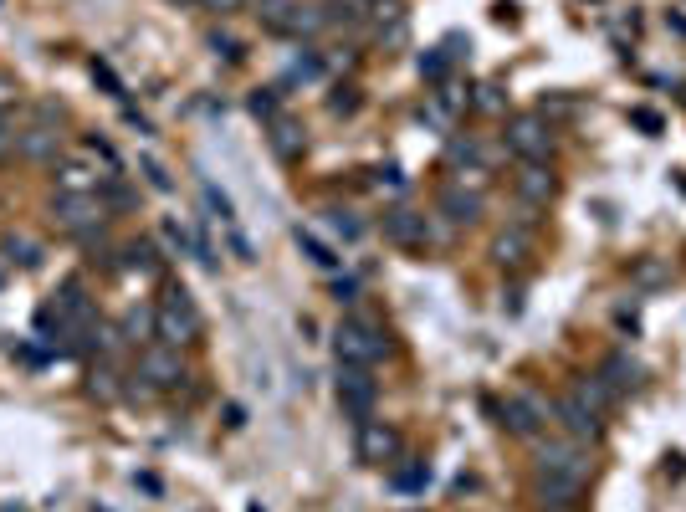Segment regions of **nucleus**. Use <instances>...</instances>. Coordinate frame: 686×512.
Masks as SVG:
<instances>
[{
  "label": "nucleus",
  "mask_w": 686,
  "mask_h": 512,
  "mask_svg": "<svg viewBox=\"0 0 686 512\" xmlns=\"http://www.w3.org/2000/svg\"><path fill=\"white\" fill-rule=\"evenodd\" d=\"M605 379H610V390L620 395V390H630V384H635V364H625V359H610V364H605Z\"/></svg>",
  "instance_id": "5701e85b"
},
{
  "label": "nucleus",
  "mask_w": 686,
  "mask_h": 512,
  "mask_svg": "<svg viewBox=\"0 0 686 512\" xmlns=\"http://www.w3.org/2000/svg\"><path fill=\"white\" fill-rule=\"evenodd\" d=\"M559 420H564L569 441H594V436H599V410H594V405H584L574 390L559 400Z\"/></svg>",
  "instance_id": "9d476101"
},
{
  "label": "nucleus",
  "mask_w": 686,
  "mask_h": 512,
  "mask_svg": "<svg viewBox=\"0 0 686 512\" xmlns=\"http://www.w3.org/2000/svg\"><path fill=\"white\" fill-rule=\"evenodd\" d=\"M328 226H333L343 241H359V236H364V226H359L354 210H328Z\"/></svg>",
  "instance_id": "412c9836"
},
{
  "label": "nucleus",
  "mask_w": 686,
  "mask_h": 512,
  "mask_svg": "<svg viewBox=\"0 0 686 512\" xmlns=\"http://www.w3.org/2000/svg\"><path fill=\"white\" fill-rule=\"evenodd\" d=\"M420 72H425V77H441V72H446V57H441V52H436V57H420Z\"/></svg>",
  "instance_id": "2f4dec72"
},
{
  "label": "nucleus",
  "mask_w": 686,
  "mask_h": 512,
  "mask_svg": "<svg viewBox=\"0 0 686 512\" xmlns=\"http://www.w3.org/2000/svg\"><path fill=\"white\" fill-rule=\"evenodd\" d=\"M543 420H548V405H543L538 395H512V400L502 405V425H507L512 436H538Z\"/></svg>",
  "instance_id": "6e6552de"
},
{
  "label": "nucleus",
  "mask_w": 686,
  "mask_h": 512,
  "mask_svg": "<svg viewBox=\"0 0 686 512\" xmlns=\"http://www.w3.org/2000/svg\"><path fill=\"white\" fill-rule=\"evenodd\" d=\"M523 251H528V236H523V231L497 236V262H523Z\"/></svg>",
  "instance_id": "4be33fe9"
},
{
  "label": "nucleus",
  "mask_w": 686,
  "mask_h": 512,
  "mask_svg": "<svg viewBox=\"0 0 686 512\" xmlns=\"http://www.w3.org/2000/svg\"><path fill=\"white\" fill-rule=\"evenodd\" d=\"M154 338L169 349H185L200 338V308H195V297L185 287H169L159 297V308H154Z\"/></svg>",
  "instance_id": "f257e3e1"
},
{
  "label": "nucleus",
  "mask_w": 686,
  "mask_h": 512,
  "mask_svg": "<svg viewBox=\"0 0 686 512\" xmlns=\"http://www.w3.org/2000/svg\"><path fill=\"white\" fill-rule=\"evenodd\" d=\"M292 11H297L292 0H262V11H256V16H262L267 31H287V16H292Z\"/></svg>",
  "instance_id": "a211bd4d"
},
{
  "label": "nucleus",
  "mask_w": 686,
  "mask_h": 512,
  "mask_svg": "<svg viewBox=\"0 0 686 512\" xmlns=\"http://www.w3.org/2000/svg\"><path fill=\"white\" fill-rule=\"evenodd\" d=\"M16 149V134H11V123H0V154Z\"/></svg>",
  "instance_id": "72a5a7b5"
},
{
  "label": "nucleus",
  "mask_w": 686,
  "mask_h": 512,
  "mask_svg": "<svg viewBox=\"0 0 686 512\" xmlns=\"http://www.w3.org/2000/svg\"><path fill=\"white\" fill-rule=\"evenodd\" d=\"M251 113H256V118H272V113H277V98H272V93H256V98H251Z\"/></svg>",
  "instance_id": "c756f323"
},
{
  "label": "nucleus",
  "mask_w": 686,
  "mask_h": 512,
  "mask_svg": "<svg viewBox=\"0 0 686 512\" xmlns=\"http://www.w3.org/2000/svg\"><path fill=\"white\" fill-rule=\"evenodd\" d=\"M200 190H205V200H210V210H216V216H221V221L231 226V221H236V210H231V200H226V195H221L216 185H210V180H205Z\"/></svg>",
  "instance_id": "a878e982"
},
{
  "label": "nucleus",
  "mask_w": 686,
  "mask_h": 512,
  "mask_svg": "<svg viewBox=\"0 0 686 512\" xmlns=\"http://www.w3.org/2000/svg\"><path fill=\"white\" fill-rule=\"evenodd\" d=\"M518 195H523L528 205H543V200L553 195V175H548L543 164H528L523 175H518Z\"/></svg>",
  "instance_id": "4468645a"
},
{
  "label": "nucleus",
  "mask_w": 686,
  "mask_h": 512,
  "mask_svg": "<svg viewBox=\"0 0 686 512\" xmlns=\"http://www.w3.org/2000/svg\"><path fill=\"white\" fill-rule=\"evenodd\" d=\"M149 333H154V313L149 308H128L123 313V338L128 344H149Z\"/></svg>",
  "instance_id": "2eb2a0df"
},
{
  "label": "nucleus",
  "mask_w": 686,
  "mask_h": 512,
  "mask_svg": "<svg viewBox=\"0 0 686 512\" xmlns=\"http://www.w3.org/2000/svg\"><path fill=\"white\" fill-rule=\"evenodd\" d=\"M139 374L154 384V390H175V384H185L180 349H169V344H149V349H144V359H139Z\"/></svg>",
  "instance_id": "0eeeda50"
},
{
  "label": "nucleus",
  "mask_w": 686,
  "mask_h": 512,
  "mask_svg": "<svg viewBox=\"0 0 686 512\" xmlns=\"http://www.w3.org/2000/svg\"><path fill=\"white\" fill-rule=\"evenodd\" d=\"M333 354L338 364H349V369H374V359L384 354V338L369 318H343L338 333H333Z\"/></svg>",
  "instance_id": "f03ea898"
},
{
  "label": "nucleus",
  "mask_w": 686,
  "mask_h": 512,
  "mask_svg": "<svg viewBox=\"0 0 686 512\" xmlns=\"http://www.w3.org/2000/svg\"><path fill=\"white\" fill-rule=\"evenodd\" d=\"M292 236H297V246H303V256H308L313 267H323V272H328V267H338V256H333V251H328V246H323L313 231H303V226H297Z\"/></svg>",
  "instance_id": "dca6fc26"
},
{
  "label": "nucleus",
  "mask_w": 686,
  "mask_h": 512,
  "mask_svg": "<svg viewBox=\"0 0 686 512\" xmlns=\"http://www.w3.org/2000/svg\"><path fill=\"white\" fill-rule=\"evenodd\" d=\"M93 72H98V82H103V88H108V93H118V98H123V88H118V77H113V72H108V67H103V62H98V67H93Z\"/></svg>",
  "instance_id": "473e14b6"
},
{
  "label": "nucleus",
  "mask_w": 686,
  "mask_h": 512,
  "mask_svg": "<svg viewBox=\"0 0 686 512\" xmlns=\"http://www.w3.org/2000/svg\"><path fill=\"white\" fill-rule=\"evenodd\" d=\"M272 149H277L282 159H297L303 139H297V128H292V123H277V128H272Z\"/></svg>",
  "instance_id": "aec40b11"
},
{
  "label": "nucleus",
  "mask_w": 686,
  "mask_h": 512,
  "mask_svg": "<svg viewBox=\"0 0 686 512\" xmlns=\"http://www.w3.org/2000/svg\"><path fill=\"white\" fill-rule=\"evenodd\" d=\"M507 144L518 149L528 164H543L553 154V128H548L543 113H518V118L507 123Z\"/></svg>",
  "instance_id": "39448f33"
},
{
  "label": "nucleus",
  "mask_w": 686,
  "mask_h": 512,
  "mask_svg": "<svg viewBox=\"0 0 686 512\" xmlns=\"http://www.w3.org/2000/svg\"><path fill=\"white\" fill-rule=\"evenodd\" d=\"M16 149L26 159H52L62 149V139H57V128H26V134H16Z\"/></svg>",
  "instance_id": "ddd939ff"
},
{
  "label": "nucleus",
  "mask_w": 686,
  "mask_h": 512,
  "mask_svg": "<svg viewBox=\"0 0 686 512\" xmlns=\"http://www.w3.org/2000/svg\"><path fill=\"white\" fill-rule=\"evenodd\" d=\"M205 6H210V11H221V16H226V11H236V6H241V0H205Z\"/></svg>",
  "instance_id": "f704fd0d"
},
{
  "label": "nucleus",
  "mask_w": 686,
  "mask_h": 512,
  "mask_svg": "<svg viewBox=\"0 0 686 512\" xmlns=\"http://www.w3.org/2000/svg\"><path fill=\"white\" fill-rule=\"evenodd\" d=\"M144 175H149V185H154V190H169V175H164V169H159L154 159H144Z\"/></svg>",
  "instance_id": "7c9ffc66"
},
{
  "label": "nucleus",
  "mask_w": 686,
  "mask_h": 512,
  "mask_svg": "<svg viewBox=\"0 0 686 512\" xmlns=\"http://www.w3.org/2000/svg\"><path fill=\"white\" fill-rule=\"evenodd\" d=\"M538 482L584 487L589 482V451L579 441H548V446H538Z\"/></svg>",
  "instance_id": "7ed1b4c3"
},
{
  "label": "nucleus",
  "mask_w": 686,
  "mask_h": 512,
  "mask_svg": "<svg viewBox=\"0 0 686 512\" xmlns=\"http://www.w3.org/2000/svg\"><path fill=\"white\" fill-rule=\"evenodd\" d=\"M374 400H379V384L369 369H349V364H338V405L343 415H354L359 425L374 415Z\"/></svg>",
  "instance_id": "423d86ee"
},
{
  "label": "nucleus",
  "mask_w": 686,
  "mask_h": 512,
  "mask_svg": "<svg viewBox=\"0 0 686 512\" xmlns=\"http://www.w3.org/2000/svg\"><path fill=\"white\" fill-rule=\"evenodd\" d=\"M93 395H98V400H113V395H118V390H113V374H108V369H98V374H93Z\"/></svg>",
  "instance_id": "cd10ccee"
},
{
  "label": "nucleus",
  "mask_w": 686,
  "mask_h": 512,
  "mask_svg": "<svg viewBox=\"0 0 686 512\" xmlns=\"http://www.w3.org/2000/svg\"><path fill=\"white\" fill-rule=\"evenodd\" d=\"M441 210H446L451 221H477V216H482V195L466 190V185H451V190L441 195Z\"/></svg>",
  "instance_id": "f8f14e48"
},
{
  "label": "nucleus",
  "mask_w": 686,
  "mask_h": 512,
  "mask_svg": "<svg viewBox=\"0 0 686 512\" xmlns=\"http://www.w3.org/2000/svg\"><path fill=\"white\" fill-rule=\"evenodd\" d=\"M395 451H400V431H395V425L364 420V431H359V456L374 461V466H384V461H395Z\"/></svg>",
  "instance_id": "1a4fd4ad"
},
{
  "label": "nucleus",
  "mask_w": 686,
  "mask_h": 512,
  "mask_svg": "<svg viewBox=\"0 0 686 512\" xmlns=\"http://www.w3.org/2000/svg\"><path fill=\"white\" fill-rule=\"evenodd\" d=\"M425 482H431V466H405V472H395V487H400V492H420Z\"/></svg>",
  "instance_id": "393cba45"
},
{
  "label": "nucleus",
  "mask_w": 686,
  "mask_h": 512,
  "mask_svg": "<svg viewBox=\"0 0 686 512\" xmlns=\"http://www.w3.org/2000/svg\"><path fill=\"white\" fill-rule=\"evenodd\" d=\"M574 395H579L584 405H594V410H605V405L615 400V390H610L605 379H579V384H574Z\"/></svg>",
  "instance_id": "f3484780"
},
{
  "label": "nucleus",
  "mask_w": 686,
  "mask_h": 512,
  "mask_svg": "<svg viewBox=\"0 0 686 512\" xmlns=\"http://www.w3.org/2000/svg\"><path fill=\"white\" fill-rule=\"evenodd\" d=\"M323 26V16L313 11V6H297L292 16H287V36H313Z\"/></svg>",
  "instance_id": "6ab92c4d"
},
{
  "label": "nucleus",
  "mask_w": 686,
  "mask_h": 512,
  "mask_svg": "<svg viewBox=\"0 0 686 512\" xmlns=\"http://www.w3.org/2000/svg\"><path fill=\"white\" fill-rule=\"evenodd\" d=\"M52 216H57L62 231L82 236V231H98L108 210H103V200H98L93 190H62V195L52 200Z\"/></svg>",
  "instance_id": "20e7f679"
},
{
  "label": "nucleus",
  "mask_w": 686,
  "mask_h": 512,
  "mask_svg": "<svg viewBox=\"0 0 686 512\" xmlns=\"http://www.w3.org/2000/svg\"><path fill=\"white\" fill-rule=\"evenodd\" d=\"M384 236L395 246H415L425 236V216H415V210H390V216H384Z\"/></svg>",
  "instance_id": "9b49d317"
},
{
  "label": "nucleus",
  "mask_w": 686,
  "mask_h": 512,
  "mask_svg": "<svg viewBox=\"0 0 686 512\" xmlns=\"http://www.w3.org/2000/svg\"><path fill=\"white\" fill-rule=\"evenodd\" d=\"M128 267H139V272H154V251H149V246H128Z\"/></svg>",
  "instance_id": "bb28decb"
},
{
  "label": "nucleus",
  "mask_w": 686,
  "mask_h": 512,
  "mask_svg": "<svg viewBox=\"0 0 686 512\" xmlns=\"http://www.w3.org/2000/svg\"><path fill=\"white\" fill-rule=\"evenodd\" d=\"M210 47H216V52H221L226 62H236V57H241V47H236V41H231V36H221V31H216V36H210Z\"/></svg>",
  "instance_id": "c85d7f7f"
},
{
  "label": "nucleus",
  "mask_w": 686,
  "mask_h": 512,
  "mask_svg": "<svg viewBox=\"0 0 686 512\" xmlns=\"http://www.w3.org/2000/svg\"><path fill=\"white\" fill-rule=\"evenodd\" d=\"M6 251H11V262H21V267H36V262H41L36 241H26V236H11V241H6Z\"/></svg>",
  "instance_id": "b1692460"
}]
</instances>
